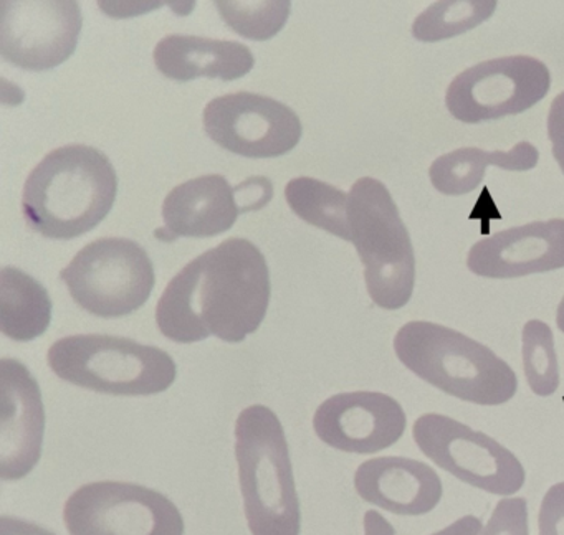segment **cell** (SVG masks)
I'll list each match as a JSON object with an SVG mask.
<instances>
[{"instance_id": "cell-10", "label": "cell", "mask_w": 564, "mask_h": 535, "mask_svg": "<svg viewBox=\"0 0 564 535\" xmlns=\"http://www.w3.org/2000/svg\"><path fill=\"white\" fill-rule=\"evenodd\" d=\"M551 73L533 56L488 59L464 69L452 79L445 106L465 124L521 114L550 91Z\"/></svg>"}, {"instance_id": "cell-28", "label": "cell", "mask_w": 564, "mask_h": 535, "mask_svg": "<svg viewBox=\"0 0 564 535\" xmlns=\"http://www.w3.org/2000/svg\"><path fill=\"white\" fill-rule=\"evenodd\" d=\"M547 138L553 145V155L564 174V91L551 102L547 112Z\"/></svg>"}, {"instance_id": "cell-30", "label": "cell", "mask_w": 564, "mask_h": 535, "mask_svg": "<svg viewBox=\"0 0 564 535\" xmlns=\"http://www.w3.org/2000/svg\"><path fill=\"white\" fill-rule=\"evenodd\" d=\"M481 528L484 527H481L480 518L475 517V515H464V517L457 518L447 527L431 535H480Z\"/></svg>"}, {"instance_id": "cell-3", "label": "cell", "mask_w": 564, "mask_h": 535, "mask_svg": "<svg viewBox=\"0 0 564 535\" xmlns=\"http://www.w3.org/2000/svg\"><path fill=\"white\" fill-rule=\"evenodd\" d=\"M394 350L405 369L462 402L497 406L518 390L514 370L471 337L429 320H411L398 330Z\"/></svg>"}, {"instance_id": "cell-9", "label": "cell", "mask_w": 564, "mask_h": 535, "mask_svg": "<svg viewBox=\"0 0 564 535\" xmlns=\"http://www.w3.org/2000/svg\"><path fill=\"white\" fill-rule=\"evenodd\" d=\"M70 535H184V518L171 499L133 482L82 485L65 502Z\"/></svg>"}, {"instance_id": "cell-18", "label": "cell", "mask_w": 564, "mask_h": 535, "mask_svg": "<svg viewBox=\"0 0 564 535\" xmlns=\"http://www.w3.org/2000/svg\"><path fill=\"white\" fill-rule=\"evenodd\" d=\"M154 65L174 81H193L200 76L236 81L253 68L256 58L249 46L232 40L167 35L154 48Z\"/></svg>"}, {"instance_id": "cell-13", "label": "cell", "mask_w": 564, "mask_h": 535, "mask_svg": "<svg viewBox=\"0 0 564 535\" xmlns=\"http://www.w3.org/2000/svg\"><path fill=\"white\" fill-rule=\"evenodd\" d=\"M408 425L398 400L381 392L338 393L313 416V428L325 445L345 452L372 455L395 445Z\"/></svg>"}, {"instance_id": "cell-26", "label": "cell", "mask_w": 564, "mask_h": 535, "mask_svg": "<svg viewBox=\"0 0 564 535\" xmlns=\"http://www.w3.org/2000/svg\"><path fill=\"white\" fill-rule=\"evenodd\" d=\"M540 535H564V481L551 485L538 514Z\"/></svg>"}, {"instance_id": "cell-27", "label": "cell", "mask_w": 564, "mask_h": 535, "mask_svg": "<svg viewBox=\"0 0 564 535\" xmlns=\"http://www.w3.org/2000/svg\"><path fill=\"white\" fill-rule=\"evenodd\" d=\"M240 214L243 211L260 210L273 197L272 182L267 177H250L234 188Z\"/></svg>"}, {"instance_id": "cell-6", "label": "cell", "mask_w": 564, "mask_h": 535, "mask_svg": "<svg viewBox=\"0 0 564 535\" xmlns=\"http://www.w3.org/2000/svg\"><path fill=\"white\" fill-rule=\"evenodd\" d=\"M47 360L58 379L117 396L156 395L177 373L166 350L105 334L64 337L48 349Z\"/></svg>"}, {"instance_id": "cell-29", "label": "cell", "mask_w": 564, "mask_h": 535, "mask_svg": "<svg viewBox=\"0 0 564 535\" xmlns=\"http://www.w3.org/2000/svg\"><path fill=\"white\" fill-rule=\"evenodd\" d=\"M0 535H57L47 531L42 525L34 522L24 521V518L2 515L0 517Z\"/></svg>"}, {"instance_id": "cell-15", "label": "cell", "mask_w": 564, "mask_h": 535, "mask_svg": "<svg viewBox=\"0 0 564 535\" xmlns=\"http://www.w3.org/2000/svg\"><path fill=\"white\" fill-rule=\"evenodd\" d=\"M477 276L511 280L564 268V220L531 221L481 238L467 254Z\"/></svg>"}, {"instance_id": "cell-12", "label": "cell", "mask_w": 564, "mask_h": 535, "mask_svg": "<svg viewBox=\"0 0 564 535\" xmlns=\"http://www.w3.org/2000/svg\"><path fill=\"white\" fill-rule=\"evenodd\" d=\"M0 53L28 72L67 62L80 39L82 9L72 0H15L0 3Z\"/></svg>"}, {"instance_id": "cell-8", "label": "cell", "mask_w": 564, "mask_h": 535, "mask_svg": "<svg viewBox=\"0 0 564 535\" xmlns=\"http://www.w3.org/2000/svg\"><path fill=\"white\" fill-rule=\"evenodd\" d=\"M412 438L434 465L471 488L508 498L523 488L527 472L510 449L451 416H419Z\"/></svg>"}, {"instance_id": "cell-14", "label": "cell", "mask_w": 564, "mask_h": 535, "mask_svg": "<svg viewBox=\"0 0 564 535\" xmlns=\"http://www.w3.org/2000/svg\"><path fill=\"white\" fill-rule=\"evenodd\" d=\"M45 408L31 370L15 359L0 360V478L19 481L41 461Z\"/></svg>"}, {"instance_id": "cell-11", "label": "cell", "mask_w": 564, "mask_h": 535, "mask_svg": "<svg viewBox=\"0 0 564 535\" xmlns=\"http://www.w3.org/2000/svg\"><path fill=\"white\" fill-rule=\"evenodd\" d=\"M203 121L217 145L253 159L289 154L303 132L302 121L290 106L247 91L217 96L207 102Z\"/></svg>"}, {"instance_id": "cell-31", "label": "cell", "mask_w": 564, "mask_h": 535, "mask_svg": "<svg viewBox=\"0 0 564 535\" xmlns=\"http://www.w3.org/2000/svg\"><path fill=\"white\" fill-rule=\"evenodd\" d=\"M365 535H395V531L384 515L368 511L365 514Z\"/></svg>"}, {"instance_id": "cell-32", "label": "cell", "mask_w": 564, "mask_h": 535, "mask_svg": "<svg viewBox=\"0 0 564 535\" xmlns=\"http://www.w3.org/2000/svg\"><path fill=\"white\" fill-rule=\"evenodd\" d=\"M556 326H557V329H560L561 332L564 334V296H563V299H561L560 306H557Z\"/></svg>"}, {"instance_id": "cell-25", "label": "cell", "mask_w": 564, "mask_h": 535, "mask_svg": "<svg viewBox=\"0 0 564 535\" xmlns=\"http://www.w3.org/2000/svg\"><path fill=\"white\" fill-rule=\"evenodd\" d=\"M480 535H530L527 499H501Z\"/></svg>"}, {"instance_id": "cell-19", "label": "cell", "mask_w": 564, "mask_h": 535, "mask_svg": "<svg viewBox=\"0 0 564 535\" xmlns=\"http://www.w3.org/2000/svg\"><path fill=\"white\" fill-rule=\"evenodd\" d=\"M540 152L530 142H518L511 151L487 152L462 148L432 162L429 177L435 190L444 195H465L480 185L488 165L503 171L524 172L536 167Z\"/></svg>"}, {"instance_id": "cell-5", "label": "cell", "mask_w": 564, "mask_h": 535, "mask_svg": "<svg viewBox=\"0 0 564 535\" xmlns=\"http://www.w3.org/2000/svg\"><path fill=\"white\" fill-rule=\"evenodd\" d=\"M348 221L372 303L386 310L401 309L414 293L415 254L388 187L372 177L355 182L348 194Z\"/></svg>"}, {"instance_id": "cell-23", "label": "cell", "mask_w": 564, "mask_h": 535, "mask_svg": "<svg viewBox=\"0 0 564 535\" xmlns=\"http://www.w3.org/2000/svg\"><path fill=\"white\" fill-rule=\"evenodd\" d=\"M521 356L531 392L538 396L553 395L560 386L561 376L553 330L546 323L531 319L524 324L521 332Z\"/></svg>"}, {"instance_id": "cell-21", "label": "cell", "mask_w": 564, "mask_h": 535, "mask_svg": "<svg viewBox=\"0 0 564 535\" xmlns=\"http://www.w3.org/2000/svg\"><path fill=\"white\" fill-rule=\"evenodd\" d=\"M285 198L290 208L306 223L351 241L345 192L318 178L296 177L286 184Z\"/></svg>"}, {"instance_id": "cell-22", "label": "cell", "mask_w": 564, "mask_h": 535, "mask_svg": "<svg viewBox=\"0 0 564 535\" xmlns=\"http://www.w3.org/2000/svg\"><path fill=\"white\" fill-rule=\"evenodd\" d=\"M497 9L495 0H452L429 7L415 19L412 35L419 42H441L462 35L490 19Z\"/></svg>"}, {"instance_id": "cell-1", "label": "cell", "mask_w": 564, "mask_h": 535, "mask_svg": "<svg viewBox=\"0 0 564 535\" xmlns=\"http://www.w3.org/2000/svg\"><path fill=\"white\" fill-rule=\"evenodd\" d=\"M270 294L262 251L246 238H229L170 281L158 301L156 324L174 342L194 343L209 336L242 342L265 319Z\"/></svg>"}, {"instance_id": "cell-7", "label": "cell", "mask_w": 564, "mask_h": 535, "mask_svg": "<svg viewBox=\"0 0 564 535\" xmlns=\"http://www.w3.org/2000/svg\"><path fill=\"white\" fill-rule=\"evenodd\" d=\"M75 303L104 319L140 309L153 293L156 274L143 247L128 238H100L82 248L61 271Z\"/></svg>"}, {"instance_id": "cell-2", "label": "cell", "mask_w": 564, "mask_h": 535, "mask_svg": "<svg viewBox=\"0 0 564 535\" xmlns=\"http://www.w3.org/2000/svg\"><path fill=\"white\" fill-rule=\"evenodd\" d=\"M117 194V171L107 154L91 145H64L29 175L22 211L42 237L74 240L107 218Z\"/></svg>"}, {"instance_id": "cell-17", "label": "cell", "mask_w": 564, "mask_h": 535, "mask_svg": "<svg viewBox=\"0 0 564 535\" xmlns=\"http://www.w3.org/2000/svg\"><path fill=\"white\" fill-rule=\"evenodd\" d=\"M236 192L224 175L209 174L177 185L164 198V228L156 238L174 241L177 238L217 237L230 230L239 217Z\"/></svg>"}, {"instance_id": "cell-20", "label": "cell", "mask_w": 564, "mask_h": 535, "mask_svg": "<svg viewBox=\"0 0 564 535\" xmlns=\"http://www.w3.org/2000/svg\"><path fill=\"white\" fill-rule=\"evenodd\" d=\"M52 301L35 277L14 266L0 271V330L9 339L29 342L51 326Z\"/></svg>"}, {"instance_id": "cell-4", "label": "cell", "mask_w": 564, "mask_h": 535, "mask_svg": "<svg viewBox=\"0 0 564 535\" xmlns=\"http://www.w3.org/2000/svg\"><path fill=\"white\" fill-rule=\"evenodd\" d=\"M236 458L252 535H300L302 509L285 429L279 416L252 405L236 422Z\"/></svg>"}, {"instance_id": "cell-24", "label": "cell", "mask_w": 564, "mask_h": 535, "mask_svg": "<svg viewBox=\"0 0 564 535\" xmlns=\"http://www.w3.org/2000/svg\"><path fill=\"white\" fill-rule=\"evenodd\" d=\"M216 6L224 22L234 32L257 42H265L275 36L285 26L292 9L289 0H272V2L219 0Z\"/></svg>"}, {"instance_id": "cell-16", "label": "cell", "mask_w": 564, "mask_h": 535, "mask_svg": "<svg viewBox=\"0 0 564 535\" xmlns=\"http://www.w3.org/2000/svg\"><path fill=\"white\" fill-rule=\"evenodd\" d=\"M359 498L395 515H425L444 495L437 472L417 459L382 456L362 462L355 474Z\"/></svg>"}]
</instances>
